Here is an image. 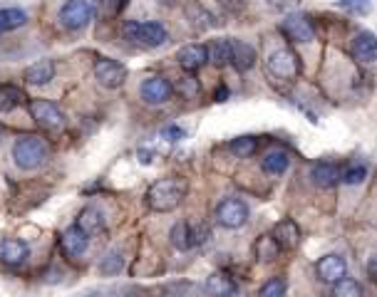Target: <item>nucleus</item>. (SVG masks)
Wrapping results in <instances>:
<instances>
[{"mask_svg":"<svg viewBox=\"0 0 377 297\" xmlns=\"http://www.w3.org/2000/svg\"><path fill=\"white\" fill-rule=\"evenodd\" d=\"M186 184L179 178H159L157 184L149 186L147 191V203L152 211L157 213H169L184 201Z\"/></svg>","mask_w":377,"mask_h":297,"instance_id":"nucleus-1","label":"nucleus"},{"mask_svg":"<svg viewBox=\"0 0 377 297\" xmlns=\"http://www.w3.org/2000/svg\"><path fill=\"white\" fill-rule=\"evenodd\" d=\"M50 157V149L48 144H45V139H40V136H20V139L13 144V159H15V164L22 168V171H35V168H40L45 161H48Z\"/></svg>","mask_w":377,"mask_h":297,"instance_id":"nucleus-2","label":"nucleus"},{"mask_svg":"<svg viewBox=\"0 0 377 297\" xmlns=\"http://www.w3.org/2000/svg\"><path fill=\"white\" fill-rule=\"evenodd\" d=\"M125 35L127 40L131 43L142 45V48H159V45H164L169 40V33H166V27L162 22H127L125 25Z\"/></svg>","mask_w":377,"mask_h":297,"instance_id":"nucleus-3","label":"nucleus"},{"mask_svg":"<svg viewBox=\"0 0 377 297\" xmlns=\"http://www.w3.org/2000/svg\"><path fill=\"white\" fill-rule=\"evenodd\" d=\"M266 70L273 80L290 82V80L298 77V72H301V62H298V57H295L293 50L283 48V50L271 52V57H268V62H266Z\"/></svg>","mask_w":377,"mask_h":297,"instance_id":"nucleus-4","label":"nucleus"},{"mask_svg":"<svg viewBox=\"0 0 377 297\" xmlns=\"http://www.w3.org/2000/svg\"><path fill=\"white\" fill-rule=\"evenodd\" d=\"M216 221L229 231L243 228L248 223V205L241 198H224L216 205Z\"/></svg>","mask_w":377,"mask_h":297,"instance_id":"nucleus-5","label":"nucleus"},{"mask_svg":"<svg viewBox=\"0 0 377 297\" xmlns=\"http://www.w3.org/2000/svg\"><path fill=\"white\" fill-rule=\"evenodd\" d=\"M92 6L87 0H67L60 10V22L67 27V30H83L92 22Z\"/></svg>","mask_w":377,"mask_h":297,"instance_id":"nucleus-6","label":"nucleus"},{"mask_svg":"<svg viewBox=\"0 0 377 297\" xmlns=\"http://www.w3.org/2000/svg\"><path fill=\"white\" fill-rule=\"evenodd\" d=\"M30 117L38 122L43 129H62L65 126V114L57 104L50 99H33L30 102Z\"/></svg>","mask_w":377,"mask_h":297,"instance_id":"nucleus-7","label":"nucleus"},{"mask_svg":"<svg viewBox=\"0 0 377 297\" xmlns=\"http://www.w3.org/2000/svg\"><path fill=\"white\" fill-rule=\"evenodd\" d=\"M94 80L102 87H107V89H117V87L125 85L127 67L122 65V62H117V59L102 57L97 59V65H94Z\"/></svg>","mask_w":377,"mask_h":297,"instance_id":"nucleus-8","label":"nucleus"},{"mask_svg":"<svg viewBox=\"0 0 377 297\" xmlns=\"http://www.w3.org/2000/svg\"><path fill=\"white\" fill-rule=\"evenodd\" d=\"M280 30H283L285 38L293 40V43H311V40L315 38V27H313L311 17L301 15V13H293V15L285 17Z\"/></svg>","mask_w":377,"mask_h":297,"instance_id":"nucleus-9","label":"nucleus"},{"mask_svg":"<svg viewBox=\"0 0 377 297\" xmlns=\"http://www.w3.org/2000/svg\"><path fill=\"white\" fill-rule=\"evenodd\" d=\"M171 82L164 77H149L142 85V99L149 104H166L174 97V89H171Z\"/></svg>","mask_w":377,"mask_h":297,"instance_id":"nucleus-10","label":"nucleus"},{"mask_svg":"<svg viewBox=\"0 0 377 297\" xmlns=\"http://www.w3.org/2000/svg\"><path fill=\"white\" fill-rule=\"evenodd\" d=\"M315 273L322 282H338L340 277H345V273H348V263H345L343 255L330 253V255H325V258L318 260Z\"/></svg>","mask_w":377,"mask_h":297,"instance_id":"nucleus-11","label":"nucleus"},{"mask_svg":"<svg viewBox=\"0 0 377 297\" xmlns=\"http://www.w3.org/2000/svg\"><path fill=\"white\" fill-rule=\"evenodd\" d=\"M176 59H179V65L184 67L186 72H197V70H201V67L208 62L206 45H186V48H181V50H179Z\"/></svg>","mask_w":377,"mask_h":297,"instance_id":"nucleus-12","label":"nucleus"},{"mask_svg":"<svg viewBox=\"0 0 377 297\" xmlns=\"http://www.w3.org/2000/svg\"><path fill=\"white\" fill-rule=\"evenodd\" d=\"M276 240V245L283 250H293L298 248V243H301V228L295 226L290 218H285V221H280L278 226L273 228V236H271Z\"/></svg>","mask_w":377,"mask_h":297,"instance_id":"nucleus-13","label":"nucleus"},{"mask_svg":"<svg viewBox=\"0 0 377 297\" xmlns=\"http://www.w3.org/2000/svg\"><path fill=\"white\" fill-rule=\"evenodd\" d=\"M60 245H62V250H65V255H70V258H80V255H85V250H87L90 238L85 236L77 226H70L65 233H62Z\"/></svg>","mask_w":377,"mask_h":297,"instance_id":"nucleus-14","label":"nucleus"},{"mask_svg":"<svg viewBox=\"0 0 377 297\" xmlns=\"http://www.w3.org/2000/svg\"><path fill=\"white\" fill-rule=\"evenodd\" d=\"M231 43V65L239 72H246L256 65V50L243 40H229Z\"/></svg>","mask_w":377,"mask_h":297,"instance_id":"nucleus-15","label":"nucleus"},{"mask_svg":"<svg viewBox=\"0 0 377 297\" xmlns=\"http://www.w3.org/2000/svg\"><path fill=\"white\" fill-rule=\"evenodd\" d=\"M353 55H355L357 62H365V65L375 62V57H377V40H375V35H372V33L355 35V40H353Z\"/></svg>","mask_w":377,"mask_h":297,"instance_id":"nucleus-16","label":"nucleus"},{"mask_svg":"<svg viewBox=\"0 0 377 297\" xmlns=\"http://www.w3.org/2000/svg\"><path fill=\"white\" fill-rule=\"evenodd\" d=\"M25 82L28 85H48L52 77H55V62L52 59H38L25 70Z\"/></svg>","mask_w":377,"mask_h":297,"instance_id":"nucleus-17","label":"nucleus"},{"mask_svg":"<svg viewBox=\"0 0 377 297\" xmlns=\"http://www.w3.org/2000/svg\"><path fill=\"white\" fill-rule=\"evenodd\" d=\"M311 178H313V184H315L318 189H333V186L338 184L340 171H338V166H335V164L320 161V164H315V166L311 168Z\"/></svg>","mask_w":377,"mask_h":297,"instance_id":"nucleus-18","label":"nucleus"},{"mask_svg":"<svg viewBox=\"0 0 377 297\" xmlns=\"http://www.w3.org/2000/svg\"><path fill=\"white\" fill-rule=\"evenodd\" d=\"M80 231L85 233V236H94V233H99L104 228V216L99 208H92V205H87V208H83L80 211V216H77V223H75Z\"/></svg>","mask_w":377,"mask_h":297,"instance_id":"nucleus-19","label":"nucleus"},{"mask_svg":"<svg viewBox=\"0 0 377 297\" xmlns=\"http://www.w3.org/2000/svg\"><path fill=\"white\" fill-rule=\"evenodd\" d=\"M30 248L22 240H3L0 245V260L6 265H22L28 260Z\"/></svg>","mask_w":377,"mask_h":297,"instance_id":"nucleus-20","label":"nucleus"},{"mask_svg":"<svg viewBox=\"0 0 377 297\" xmlns=\"http://www.w3.org/2000/svg\"><path fill=\"white\" fill-rule=\"evenodd\" d=\"M206 292L211 297H231L236 292V282L226 273H211L206 277Z\"/></svg>","mask_w":377,"mask_h":297,"instance_id":"nucleus-21","label":"nucleus"},{"mask_svg":"<svg viewBox=\"0 0 377 297\" xmlns=\"http://www.w3.org/2000/svg\"><path fill=\"white\" fill-rule=\"evenodd\" d=\"M261 166H263V171L271 173V176H280V173L288 171L290 159H288V154H285V152H280V149H273V152H268L266 157H263Z\"/></svg>","mask_w":377,"mask_h":297,"instance_id":"nucleus-22","label":"nucleus"},{"mask_svg":"<svg viewBox=\"0 0 377 297\" xmlns=\"http://www.w3.org/2000/svg\"><path fill=\"white\" fill-rule=\"evenodd\" d=\"M186 20H192V25L199 27V30H206V27L216 25L211 13L204 6H199V3H189V6H186Z\"/></svg>","mask_w":377,"mask_h":297,"instance_id":"nucleus-23","label":"nucleus"},{"mask_svg":"<svg viewBox=\"0 0 377 297\" xmlns=\"http://www.w3.org/2000/svg\"><path fill=\"white\" fill-rule=\"evenodd\" d=\"M208 62H213L216 67H226L231 62V43L229 40H213L206 48Z\"/></svg>","mask_w":377,"mask_h":297,"instance_id":"nucleus-24","label":"nucleus"},{"mask_svg":"<svg viewBox=\"0 0 377 297\" xmlns=\"http://www.w3.org/2000/svg\"><path fill=\"white\" fill-rule=\"evenodd\" d=\"M169 238H171V245H174V248H179V250L194 248V243H192V226H189L186 221L176 223V226L171 228Z\"/></svg>","mask_w":377,"mask_h":297,"instance_id":"nucleus-25","label":"nucleus"},{"mask_svg":"<svg viewBox=\"0 0 377 297\" xmlns=\"http://www.w3.org/2000/svg\"><path fill=\"white\" fill-rule=\"evenodd\" d=\"M25 22H28V15L20 8H3L0 10V30H15Z\"/></svg>","mask_w":377,"mask_h":297,"instance_id":"nucleus-26","label":"nucleus"},{"mask_svg":"<svg viewBox=\"0 0 377 297\" xmlns=\"http://www.w3.org/2000/svg\"><path fill=\"white\" fill-rule=\"evenodd\" d=\"M22 99L25 97H22V92L17 89V87L0 85V112H13Z\"/></svg>","mask_w":377,"mask_h":297,"instance_id":"nucleus-27","label":"nucleus"},{"mask_svg":"<svg viewBox=\"0 0 377 297\" xmlns=\"http://www.w3.org/2000/svg\"><path fill=\"white\" fill-rule=\"evenodd\" d=\"M333 297H362V287L353 277H340L333 282Z\"/></svg>","mask_w":377,"mask_h":297,"instance_id":"nucleus-28","label":"nucleus"},{"mask_svg":"<svg viewBox=\"0 0 377 297\" xmlns=\"http://www.w3.org/2000/svg\"><path fill=\"white\" fill-rule=\"evenodd\" d=\"M256 139L253 136H239V139H234L229 144V149H231V154L234 157H239V159H248V157H253L256 154Z\"/></svg>","mask_w":377,"mask_h":297,"instance_id":"nucleus-29","label":"nucleus"},{"mask_svg":"<svg viewBox=\"0 0 377 297\" xmlns=\"http://www.w3.org/2000/svg\"><path fill=\"white\" fill-rule=\"evenodd\" d=\"M171 89H176L179 97H184V99H197L199 94H201V85H199V80H194L192 75L179 77L176 87H171Z\"/></svg>","mask_w":377,"mask_h":297,"instance_id":"nucleus-30","label":"nucleus"},{"mask_svg":"<svg viewBox=\"0 0 377 297\" xmlns=\"http://www.w3.org/2000/svg\"><path fill=\"white\" fill-rule=\"evenodd\" d=\"M278 250L280 248L276 245V240L271 236H263L261 240H258V245H256V255H258V260H263V263L278 258Z\"/></svg>","mask_w":377,"mask_h":297,"instance_id":"nucleus-31","label":"nucleus"},{"mask_svg":"<svg viewBox=\"0 0 377 297\" xmlns=\"http://www.w3.org/2000/svg\"><path fill=\"white\" fill-rule=\"evenodd\" d=\"M285 290H288V285H285L283 277H271V280L261 287L258 297H283Z\"/></svg>","mask_w":377,"mask_h":297,"instance_id":"nucleus-32","label":"nucleus"},{"mask_svg":"<svg viewBox=\"0 0 377 297\" xmlns=\"http://www.w3.org/2000/svg\"><path fill=\"white\" fill-rule=\"evenodd\" d=\"M367 178V168L365 166H353L350 171H345V176H343V181L348 186H357V184H362Z\"/></svg>","mask_w":377,"mask_h":297,"instance_id":"nucleus-33","label":"nucleus"},{"mask_svg":"<svg viewBox=\"0 0 377 297\" xmlns=\"http://www.w3.org/2000/svg\"><path fill=\"white\" fill-rule=\"evenodd\" d=\"M99 270L107 273V275H112V273H120L122 270V258L117 253H110L107 258L102 260V265H99Z\"/></svg>","mask_w":377,"mask_h":297,"instance_id":"nucleus-34","label":"nucleus"},{"mask_svg":"<svg viewBox=\"0 0 377 297\" xmlns=\"http://www.w3.org/2000/svg\"><path fill=\"white\" fill-rule=\"evenodd\" d=\"M120 8H122V0H99V10H102V15H107V17L117 15Z\"/></svg>","mask_w":377,"mask_h":297,"instance_id":"nucleus-35","label":"nucleus"},{"mask_svg":"<svg viewBox=\"0 0 377 297\" xmlns=\"http://www.w3.org/2000/svg\"><path fill=\"white\" fill-rule=\"evenodd\" d=\"M162 136H164L166 141H181L186 136V131L179 129V126H166V129L162 131Z\"/></svg>","mask_w":377,"mask_h":297,"instance_id":"nucleus-36","label":"nucleus"},{"mask_svg":"<svg viewBox=\"0 0 377 297\" xmlns=\"http://www.w3.org/2000/svg\"><path fill=\"white\" fill-rule=\"evenodd\" d=\"M370 0H338L340 8H348V10H362Z\"/></svg>","mask_w":377,"mask_h":297,"instance_id":"nucleus-37","label":"nucleus"},{"mask_svg":"<svg viewBox=\"0 0 377 297\" xmlns=\"http://www.w3.org/2000/svg\"><path fill=\"white\" fill-rule=\"evenodd\" d=\"M271 3V8H276V10H285V8H293L295 0H268Z\"/></svg>","mask_w":377,"mask_h":297,"instance_id":"nucleus-38","label":"nucleus"},{"mask_svg":"<svg viewBox=\"0 0 377 297\" xmlns=\"http://www.w3.org/2000/svg\"><path fill=\"white\" fill-rule=\"evenodd\" d=\"M226 99H229V89H226V87L216 89V102H226Z\"/></svg>","mask_w":377,"mask_h":297,"instance_id":"nucleus-39","label":"nucleus"},{"mask_svg":"<svg viewBox=\"0 0 377 297\" xmlns=\"http://www.w3.org/2000/svg\"><path fill=\"white\" fill-rule=\"evenodd\" d=\"M139 161H142V164H149V161H152V152L142 149V152H139Z\"/></svg>","mask_w":377,"mask_h":297,"instance_id":"nucleus-40","label":"nucleus"},{"mask_svg":"<svg viewBox=\"0 0 377 297\" xmlns=\"http://www.w3.org/2000/svg\"><path fill=\"white\" fill-rule=\"evenodd\" d=\"M367 273H370V277H375V255L370 258V268H367Z\"/></svg>","mask_w":377,"mask_h":297,"instance_id":"nucleus-41","label":"nucleus"},{"mask_svg":"<svg viewBox=\"0 0 377 297\" xmlns=\"http://www.w3.org/2000/svg\"><path fill=\"white\" fill-rule=\"evenodd\" d=\"M157 3H162V6H174L176 0H157Z\"/></svg>","mask_w":377,"mask_h":297,"instance_id":"nucleus-42","label":"nucleus"},{"mask_svg":"<svg viewBox=\"0 0 377 297\" xmlns=\"http://www.w3.org/2000/svg\"><path fill=\"white\" fill-rule=\"evenodd\" d=\"M231 297H243V295H239V292H234V295H231Z\"/></svg>","mask_w":377,"mask_h":297,"instance_id":"nucleus-43","label":"nucleus"}]
</instances>
